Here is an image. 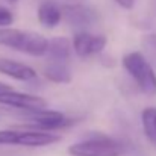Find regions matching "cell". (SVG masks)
I'll list each match as a JSON object with an SVG mask.
<instances>
[{
	"label": "cell",
	"instance_id": "ac0fdd59",
	"mask_svg": "<svg viewBox=\"0 0 156 156\" xmlns=\"http://www.w3.org/2000/svg\"><path fill=\"white\" fill-rule=\"evenodd\" d=\"M6 90H11V87L6 85V83H3V82H0V93L2 91H6Z\"/></svg>",
	"mask_w": 156,
	"mask_h": 156
},
{
	"label": "cell",
	"instance_id": "9a60e30c",
	"mask_svg": "<svg viewBox=\"0 0 156 156\" xmlns=\"http://www.w3.org/2000/svg\"><path fill=\"white\" fill-rule=\"evenodd\" d=\"M15 136H17V130L14 129L0 130V146H14Z\"/></svg>",
	"mask_w": 156,
	"mask_h": 156
},
{
	"label": "cell",
	"instance_id": "2e32d148",
	"mask_svg": "<svg viewBox=\"0 0 156 156\" xmlns=\"http://www.w3.org/2000/svg\"><path fill=\"white\" fill-rule=\"evenodd\" d=\"M12 23H14V14H12V11H9L8 8L0 6V27L11 26Z\"/></svg>",
	"mask_w": 156,
	"mask_h": 156
},
{
	"label": "cell",
	"instance_id": "9c48e42d",
	"mask_svg": "<svg viewBox=\"0 0 156 156\" xmlns=\"http://www.w3.org/2000/svg\"><path fill=\"white\" fill-rule=\"evenodd\" d=\"M47 43H49V40L44 38L43 35H40L37 32L23 30L20 43L17 46V52L27 53L32 56H44V53L47 50Z\"/></svg>",
	"mask_w": 156,
	"mask_h": 156
},
{
	"label": "cell",
	"instance_id": "e0dca14e",
	"mask_svg": "<svg viewBox=\"0 0 156 156\" xmlns=\"http://www.w3.org/2000/svg\"><path fill=\"white\" fill-rule=\"evenodd\" d=\"M114 2L123 9H132L135 6V0H114Z\"/></svg>",
	"mask_w": 156,
	"mask_h": 156
},
{
	"label": "cell",
	"instance_id": "6da1fadb",
	"mask_svg": "<svg viewBox=\"0 0 156 156\" xmlns=\"http://www.w3.org/2000/svg\"><path fill=\"white\" fill-rule=\"evenodd\" d=\"M123 67L143 93L150 96L156 94V73L143 53L130 52L124 55Z\"/></svg>",
	"mask_w": 156,
	"mask_h": 156
},
{
	"label": "cell",
	"instance_id": "7a4b0ae2",
	"mask_svg": "<svg viewBox=\"0 0 156 156\" xmlns=\"http://www.w3.org/2000/svg\"><path fill=\"white\" fill-rule=\"evenodd\" d=\"M68 153L71 156H121L124 153V146L117 140L99 136L70 146Z\"/></svg>",
	"mask_w": 156,
	"mask_h": 156
},
{
	"label": "cell",
	"instance_id": "5bb4252c",
	"mask_svg": "<svg viewBox=\"0 0 156 156\" xmlns=\"http://www.w3.org/2000/svg\"><path fill=\"white\" fill-rule=\"evenodd\" d=\"M21 34H23V30H18V29H9L8 26L0 27V46H6V47L17 50Z\"/></svg>",
	"mask_w": 156,
	"mask_h": 156
},
{
	"label": "cell",
	"instance_id": "30bf717a",
	"mask_svg": "<svg viewBox=\"0 0 156 156\" xmlns=\"http://www.w3.org/2000/svg\"><path fill=\"white\" fill-rule=\"evenodd\" d=\"M71 41L65 37H56L49 40L47 43V50L44 53V56H47V59L50 61H61V62H67L71 56Z\"/></svg>",
	"mask_w": 156,
	"mask_h": 156
},
{
	"label": "cell",
	"instance_id": "8992f818",
	"mask_svg": "<svg viewBox=\"0 0 156 156\" xmlns=\"http://www.w3.org/2000/svg\"><path fill=\"white\" fill-rule=\"evenodd\" d=\"M105 46H106V38L103 35H94L87 30H77L71 41V47L74 53L82 58L100 53L105 49Z\"/></svg>",
	"mask_w": 156,
	"mask_h": 156
},
{
	"label": "cell",
	"instance_id": "5b68a950",
	"mask_svg": "<svg viewBox=\"0 0 156 156\" xmlns=\"http://www.w3.org/2000/svg\"><path fill=\"white\" fill-rule=\"evenodd\" d=\"M29 123H32L37 129H46V130H53L64 127L70 123L68 117H65L59 111H50V109H37V111H24Z\"/></svg>",
	"mask_w": 156,
	"mask_h": 156
},
{
	"label": "cell",
	"instance_id": "ffe728a7",
	"mask_svg": "<svg viewBox=\"0 0 156 156\" xmlns=\"http://www.w3.org/2000/svg\"><path fill=\"white\" fill-rule=\"evenodd\" d=\"M6 2H8V3H11V5H14V3H17L18 0H6Z\"/></svg>",
	"mask_w": 156,
	"mask_h": 156
},
{
	"label": "cell",
	"instance_id": "3957f363",
	"mask_svg": "<svg viewBox=\"0 0 156 156\" xmlns=\"http://www.w3.org/2000/svg\"><path fill=\"white\" fill-rule=\"evenodd\" d=\"M61 11H62V18H65L68 24L77 30H85L87 27L93 26L99 18L96 9L83 5L82 2L64 5L61 6Z\"/></svg>",
	"mask_w": 156,
	"mask_h": 156
},
{
	"label": "cell",
	"instance_id": "52a82bcc",
	"mask_svg": "<svg viewBox=\"0 0 156 156\" xmlns=\"http://www.w3.org/2000/svg\"><path fill=\"white\" fill-rule=\"evenodd\" d=\"M61 141V136L47 130H17L14 146L24 147H44Z\"/></svg>",
	"mask_w": 156,
	"mask_h": 156
},
{
	"label": "cell",
	"instance_id": "277c9868",
	"mask_svg": "<svg viewBox=\"0 0 156 156\" xmlns=\"http://www.w3.org/2000/svg\"><path fill=\"white\" fill-rule=\"evenodd\" d=\"M0 105L20 109V111H37L46 108V100L35 94L17 93L12 88L0 93Z\"/></svg>",
	"mask_w": 156,
	"mask_h": 156
},
{
	"label": "cell",
	"instance_id": "8fae6325",
	"mask_svg": "<svg viewBox=\"0 0 156 156\" xmlns=\"http://www.w3.org/2000/svg\"><path fill=\"white\" fill-rule=\"evenodd\" d=\"M43 74H44L46 79H49L50 82H55V83L71 82V71H70L67 62L47 59V64L43 68Z\"/></svg>",
	"mask_w": 156,
	"mask_h": 156
},
{
	"label": "cell",
	"instance_id": "d6986e66",
	"mask_svg": "<svg viewBox=\"0 0 156 156\" xmlns=\"http://www.w3.org/2000/svg\"><path fill=\"white\" fill-rule=\"evenodd\" d=\"M79 2H83V0H68V3H79Z\"/></svg>",
	"mask_w": 156,
	"mask_h": 156
},
{
	"label": "cell",
	"instance_id": "7c38bea8",
	"mask_svg": "<svg viewBox=\"0 0 156 156\" xmlns=\"http://www.w3.org/2000/svg\"><path fill=\"white\" fill-rule=\"evenodd\" d=\"M38 20H40V24L44 26V27H49V29L56 27L62 20L61 6H58L53 2L41 3L40 8H38Z\"/></svg>",
	"mask_w": 156,
	"mask_h": 156
},
{
	"label": "cell",
	"instance_id": "ba28073f",
	"mask_svg": "<svg viewBox=\"0 0 156 156\" xmlns=\"http://www.w3.org/2000/svg\"><path fill=\"white\" fill-rule=\"evenodd\" d=\"M0 74H5L17 80H32L37 77L35 68L8 58H0Z\"/></svg>",
	"mask_w": 156,
	"mask_h": 156
},
{
	"label": "cell",
	"instance_id": "4fadbf2b",
	"mask_svg": "<svg viewBox=\"0 0 156 156\" xmlns=\"http://www.w3.org/2000/svg\"><path fill=\"white\" fill-rule=\"evenodd\" d=\"M141 121H143V129L147 136V140L156 146V108L149 106L143 111L141 114Z\"/></svg>",
	"mask_w": 156,
	"mask_h": 156
}]
</instances>
